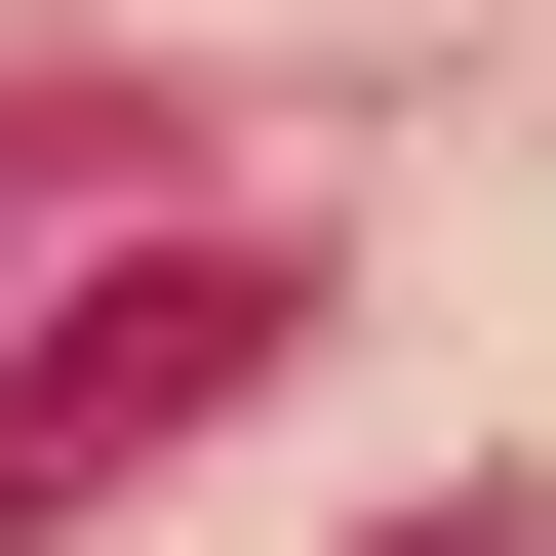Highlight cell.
Returning a JSON list of instances; mask_svg holds the SVG:
<instances>
[{"instance_id":"1","label":"cell","mask_w":556,"mask_h":556,"mask_svg":"<svg viewBox=\"0 0 556 556\" xmlns=\"http://www.w3.org/2000/svg\"><path fill=\"white\" fill-rule=\"evenodd\" d=\"M278 318H318V278H278V239H119L80 318L0 358V556H80L119 477H160V438H239V397H278Z\"/></svg>"},{"instance_id":"2","label":"cell","mask_w":556,"mask_h":556,"mask_svg":"<svg viewBox=\"0 0 556 556\" xmlns=\"http://www.w3.org/2000/svg\"><path fill=\"white\" fill-rule=\"evenodd\" d=\"M397 556H517V517H397Z\"/></svg>"},{"instance_id":"3","label":"cell","mask_w":556,"mask_h":556,"mask_svg":"<svg viewBox=\"0 0 556 556\" xmlns=\"http://www.w3.org/2000/svg\"><path fill=\"white\" fill-rule=\"evenodd\" d=\"M0 160H40V119H0Z\"/></svg>"}]
</instances>
